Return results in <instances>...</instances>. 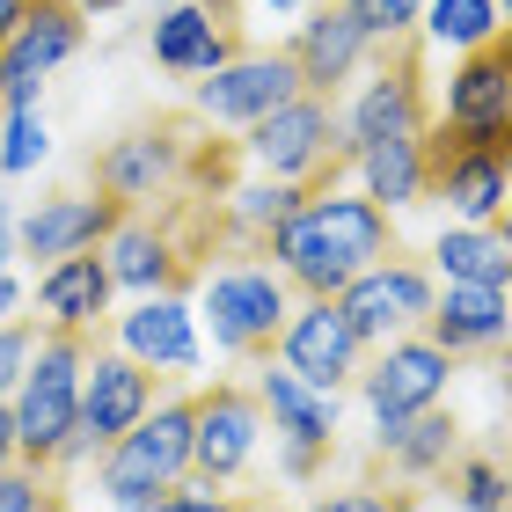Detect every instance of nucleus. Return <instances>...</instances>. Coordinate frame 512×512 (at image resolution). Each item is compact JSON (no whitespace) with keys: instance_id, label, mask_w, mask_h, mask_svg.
Segmentation results:
<instances>
[{"instance_id":"nucleus-1","label":"nucleus","mask_w":512,"mask_h":512,"mask_svg":"<svg viewBox=\"0 0 512 512\" xmlns=\"http://www.w3.org/2000/svg\"><path fill=\"white\" fill-rule=\"evenodd\" d=\"M395 249H403V242H395V220L381 213L374 198H344V191L308 198L264 242L271 271L286 278L300 300H337L359 271H374L381 256H395Z\"/></svg>"},{"instance_id":"nucleus-2","label":"nucleus","mask_w":512,"mask_h":512,"mask_svg":"<svg viewBox=\"0 0 512 512\" xmlns=\"http://www.w3.org/2000/svg\"><path fill=\"white\" fill-rule=\"evenodd\" d=\"M88 352H96V337H88V330H44L30 366H22L8 410H15V454L30 461V469H59L66 439H74V425H81Z\"/></svg>"},{"instance_id":"nucleus-3","label":"nucleus","mask_w":512,"mask_h":512,"mask_svg":"<svg viewBox=\"0 0 512 512\" xmlns=\"http://www.w3.org/2000/svg\"><path fill=\"white\" fill-rule=\"evenodd\" d=\"M242 154L264 176L300 183L308 198H330L344 183V169H359V154L344 147V110L322 103V96H293V103H278L271 118H256L242 132Z\"/></svg>"},{"instance_id":"nucleus-4","label":"nucleus","mask_w":512,"mask_h":512,"mask_svg":"<svg viewBox=\"0 0 512 512\" xmlns=\"http://www.w3.org/2000/svg\"><path fill=\"white\" fill-rule=\"evenodd\" d=\"M213 132L220 125H205L198 110H161L154 125H132L125 139H110L96 154V191L118 198L125 213H139V205H154L169 191H191V169Z\"/></svg>"},{"instance_id":"nucleus-5","label":"nucleus","mask_w":512,"mask_h":512,"mask_svg":"<svg viewBox=\"0 0 512 512\" xmlns=\"http://www.w3.org/2000/svg\"><path fill=\"white\" fill-rule=\"evenodd\" d=\"M191 425H198V395H161V403L139 417V425L103 454V498L125 512H147L161 491H176L191 476Z\"/></svg>"},{"instance_id":"nucleus-6","label":"nucleus","mask_w":512,"mask_h":512,"mask_svg":"<svg viewBox=\"0 0 512 512\" xmlns=\"http://www.w3.org/2000/svg\"><path fill=\"white\" fill-rule=\"evenodd\" d=\"M198 293H205L213 344H220L227 359L264 366V359L278 352V337H286V315H293V286L264 264V256H235V264L205 271Z\"/></svg>"},{"instance_id":"nucleus-7","label":"nucleus","mask_w":512,"mask_h":512,"mask_svg":"<svg viewBox=\"0 0 512 512\" xmlns=\"http://www.w3.org/2000/svg\"><path fill=\"white\" fill-rule=\"evenodd\" d=\"M381 66L374 81L359 88V103L344 110V147L366 154L381 139H403V132H425L432 125V88H425V37H395L374 44Z\"/></svg>"},{"instance_id":"nucleus-8","label":"nucleus","mask_w":512,"mask_h":512,"mask_svg":"<svg viewBox=\"0 0 512 512\" xmlns=\"http://www.w3.org/2000/svg\"><path fill=\"white\" fill-rule=\"evenodd\" d=\"M161 381L169 374H147L139 359L125 352H88V374H81V425L74 439H66V454H59V469H74V461L88 454H110L118 439L161 403Z\"/></svg>"},{"instance_id":"nucleus-9","label":"nucleus","mask_w":512,"mask_h":512,"mask_svg":"<svg viewBox=\"0 0 512 512\" xmlns=\"http://www.w3.org/2000/svg\"><path fill=\"white\" fill-rule=\"evenodd\" d=\"M439 125L454 139H469V147H491L512 161V22L476 44V52H461L454 81H447V110H432Z\"/></svg>"},{"instance_id":"nucleus-10","label":"nucleus","mask_w":512,"mask_h":512,"mask_svg":"<svg viewBox=\"0 0 512 512\" xmlns=\"http://www.w3.org/2000/svg\"><path fill=\"white\" fill-rule=\"evenodd\" d=\"M147 52L161 74H183V81H205L220 66H235L249 52V22H242V0H169L154 15V37Z\"/></svg>"},{"instance_id":"nucleus-11","label":"nucleus","mask_w":512,"mask_h":512,"mask_svg":"<svg viewBox=\"0 0 512 512\" xmlns=\"http://www.w3.org/2000/svg\"><path fill=\"white\" fill-rule=\"evenodd\" d=\"M256 403H264L271 417V432L286 439V454H278V469H286L293 483H308L330 469V454H337V395H322L293 374V366H256Z\"/></svg>"},{"instance_id":"nucleus-12","label":"nucleus","mask_w":512,"mask_h":512,"mask_svg":"<svg viewBox=\"0 0 512 512\" xmlns=\"http://www.w3.org/2000/svg\"><path fill=\"white\" fill-rule=\"evenodd\" d=\"M432 300H439L432 264H417L410 249H395V256H381L374 271H359L352 286L337 293V308H344V322L359 330V344H388V337L425 330Z\"/></svg>"},{"instance_id":"nucleus-13","label":"nucleus","mask_w":512,"mask_h":512,"mask_svg":"<svg viewBox=\"0 0 512 512\" xmlns=\"http://www.w3.org/2000/svg\"><path fill=\"white\" fill-rule=\"evenodd\" d=\"M447 381H454V359L417 330L374 344V359L359 366V395H366V410H374V425H403V417L432 410L439 395H447Z\"/></svg>"},{"instance_id":"nucleus-14","label":"nucleus","mask_w":512,"mask_h":512,"mask_svg":"<svg viewBox=\"0 0 512 512\" xmlns=\"http://www.w3.org/2000/svg\"><path fill=\"white\" fill-rule=\"evenodd\" d=\"M256 439H264V403L242 381H213L198 388V425H191V476L227 491L242 483V469L256 461Z\"/></svg>"},{"instance_id":"nucleus-15","label":"nucleus","mask_w":512,"mask_h":512,"mask_svg":"<svg viewBox=\"0 0 512 512\" xmlns=\"http://www.w3.org/2000/svg\"><path fill=\"white\" fill-rule=\"evenodd\" d=\"M81 37H88V15H74L66 0H37V8L15 22V37L0 44V110L37 103V88L81 52Z\"/></svg>"},{"instance_id":"nucleus-16","label":"nucleus","mask_w":512,"mask_h":512,"mask_svg":"<svg viewBox=\"0 0 512 512\" xmlns=\"http://www.w3.org/2000/svg\"><path fill=\"white\" fill-rule=\"evenodd\" d=\"M278 366H293V374L308 381V388L337 395V388H352V381H359L366 344H359L352 322H344L337 300H300V308L286 315V337H278Z\"/></svg>"},{"instance_id":"nucleus-17","label":"nucleus","mask_w":512,"mask_h":512,"mask_svg":"<svg viewBox=\"0 0 512 512\" xmlns=\"http://www.w3.org/2000/svg\"><path fill=\"white\" fill-rule=\"evenodd\" d=\"M293 96H300V74H293L286 52H242L235 66H220V74H205L191 88V110L205 125H242L249 132L256 118H271Z\"/></svg>"},{"instance_id":"nucleus-18","label":"nucleus","mask_w":512,"mask_h":512,"mask_svg":"<svg viewBox=\"0 0 512 512\" xmlns=\"http://www.w3.org/2000/svg\"><path fill=\"white\" fill-rule=\"evenodd\" d=\"M103 330L118 337V352L139 359L147 374L183 381L198 366V322H191V308H183V293H147V300H132L125 315H110Z\"/></svg>"},{"instance_id":"nucleus-19","label":"nucleus","mask_w":512,"mask_h":512,"mask_svg":"<svg viewBox=\"0 0 512 512\" xmlns=\"http://www.w3.org/2000/svg\"><path fill=\"white\" fill-rule=\"evenodd\" d=\"M417 337H432L447 359H498L512 337V286H447Z\"/></svg>"},{"instance_id":"nucleus-20","label":"nucleus","mask_w":512,"mask_h":512,"mask_svg":"<svg viewBox=\"0 0 512 512\" xmlns=\"http://www.w3.org/2000/svg\"><path fill=\"white\" fill-rule=\"evenodd\" d=\"M366 52H374V37H366L337 0H330V8H315L308 22H300V37L286 44V59L300 74V96H322V103L344 96V81L366 66Z\"/></svg>"},{"instance_id":"nucleus-21","label":"nucleus","mask_w":512,"mask_h":512,"mask_svg":"<svg viewBox=\"0 0 512 512\" xmlns=\"http://www.w3.org/2000/svg\"><path fill=\"white\" fill-rule=\"evenodd\" d=\"M118 220H125V205H118V198H103V191H96V198L66 191V198H44L37 213H22V220H15V249H22V256H44V264H59V256L103 249Z\"/></svg>"},{"instance_id":"nucleus-22","label":"nucleus","mask_w":512,"mask_h":512,"mask_svg":"<svg viewBox=\"0 0 512 512\" xmlns=\"http://www.w3.org/2000/svg\"><path fill=\"white\" fill-rule=\"evenodd\" d=\"M110 293H118V286H110V271H103V249H81V256L44 264V278H37L44 330H88V337H103Z\"/></svg>"},{"instance_id":"nucleus-23","label":"nucleus","mask_w":512,"mask_h":512,"mask_svg":"<svg viewBox=\"0 0 512 512\" xmlns=\"http://www.w3.org/2000/svg\"><path fill=\"white\" fill-rule=\"evenodd\" d=\"M454 454H461V425L439 403L374 432V461H388V483H432V476L454 469Z\"/></svg>"},{"instance_id":"nucleus-24","label":"nucleus","mask_w":512,"mask_h":512,"mask_svg":"<svg viewBox=\"0 0 512 512\" xmlns=\"http://www.w3.org/2000/svg\"><path fill=\"white\" fill-rule=\"evenodd\" d=\"M359 176H366V198H374L381 213L425 205V132H403V139L366 147V154H359Z\"/></svg>"},{"instance_id":"nucleus-25","label":"nucleus","mask_w":512,"mask_h":512,"mask_svg":"<svg viewBox=\"0 0 512 512\" xmlns=\"http://www.w3.org/2000/svg\"><path fill=\"white\" fill-rule=\"evenodd\" d=\"M432 264L447 271V286H512V256L491 227H439Z\"/></svg>"},{"instance_id":"nucleus-26","label":"nucleus","mask_w":512,"mask_h":512,"mask_svg":"<svg viewBox=\"0 0 512 512\" xmlns=\"http://www.w3.org/2000/svg\"><path fill=\"white\" fill-rule=\"evenodd\" d=\"M505 30L498 0H425V22H417V37H439L454 44V52H476V44H491Z\"/></svg>"},{"instance_id":"nucleus-27","label":"nucleus","mask_w":512,"mask_h":512,"mask_svg":"<svg viewBox=\"0 0 512 512\" xmlns=\"http://www.w3.org/2000/svg\"><path fill=\"white\" fill-rule=\"evenodd\" d=\"M447 491H454L461 512H512V469L491 454H454Z\"/></svg>"},{"instance_id":"nucleus-28","label":"nucleus","mask_w":512,"mask_h":512,"mask_svg":"<svg viewBox=\"0 0 512 512\" xmlns=\"http://www.w3.org/2000/svg\"><path fill=\"white\" fill-rule=\"evenodd\" d=\"M44 154H52L44 110H37V103H22V110H0V176H30Z\"/></svg>"},{"instance_id":"nucleus-29","label":"nucleus","mask_w":512,"mask_h":512,"mask_svg":"<svg viewBox=\"0 0 512 512\" xmlns=\"http://www.w3.org/2000/svg\"><path fill=\"white\" fill-rule=\"evenodd\" d=\"M344 15L359 22L374 44H395V37H417V22H425V0H337Z\"/></svg>"},{"instance_id":"nucleus-30","label":"nucleus","mask_w":512,"mask_h":512,"mask_svg":"<svg viewBox=\"0 0 512 512\" xmlns=\"http://www.w3.org/2000/svg\"><path fill=\"white\" fill-rule=\"evenodd\" d=\"M52 498H59L52 469H30V461H8V469H0V512H44Z\"/></svg>"},{"instance_id":"nucleus-31","label":"nucleus","mask_w":512,"mask_h":512,"mask_svg":"<svg viewBox=\"0 0 512 512\" xmlns=\"http://www.w3.org/2000/svg\"><path fill=\"white\" fill-rule=\"evenodd\" d=\"M147 512H264L256 498H235V491H213V483H198V476H183L176 491H161Z\"/></svg>"},{"instance_id":"nucleus-32","label":"nucleus","mask_w":512,"mask_h":512,"mask_svg":"<svg viewBox=\"0 0 512 512\" xmlns=\"http://www.w3.org/2000/svg\"><path fill=\"white\" fill-rule=\"evenodd\" d=\"M308 512H417V491L410 483H359V491H330Z\"/></svg>"},{"instance_id":"nucleus-33","label":"nucleus","mask_w":512,"mask_h":512,"mask_svg":"<svg viewBox=\"0 0 512 512\" xmlns=\"http://www.w3.org/2000/svg\"><path fill=\"white\" fill-rule=\"evenodd\" d=\"M30 352H37V322H0V403L15 395V381H22V366H30Z\"/></svg>"},{"instance_id":"nucleus-34","label":"nucleus","mask_w":512,"mask_h":512,"mask_svg":"<svg viewBox=\"0 0 512 512\" xmlns=\"http://www.w3.org/2000/svg\"><path fill=\"white\" fill-rule=\"evenodd\" d=\"M15 256H22V249H15V205H8V198H0V271H8V264H15Z\"/></svg>"},{"instance_id":"nucleus-35","label":"nucleus","mask_w":512,"mask_h":512,"mask_svg":"<svg viewBox=\"0 0 512 512\" xmlns=\"http://www.w3.org/2000/svg\"><path fill=\"white\" fill-rule=\"evenodd\" d=\"M8 461H22V454H15V410L0 403V469H8Z\"/></svg>"},{"instance_id":"nucleus-36","label":"nucleus","mask_w":512,"mask_h":512,"mask_svg":"<svg viewBox=\"0 0 512 512\" xmlns=\"http://www.w3.org/2000/svg\"><path fill=\"white\" fill-rule=\"evenodd\" d=\"M15 308H22V278H15V271H0V322H8Z\"/></svg>"},{"instance_id":"nucleus-37","label":"nucleus","mask_w":512,"mask_h":512,"mask_svg":"<svg viewBox=\"0 0 512 512\" xmlns=\"http://www.w3.org/2000/svg\"><path fill=\"white\" fill-rule=\"evenodd\" d=\"M74 15H110V8H125V0H66Z\"/></svg>"},{"instance_id":"nucleus-38","label":"nucleus","mask_w":512,"mask_h":512,"mask_svg":"<svg viewBox=\"0 0 512 512\" xmlns=\"http://www.w3.org/2000/svg\"><path fill=\"white\" fill-rule=\"evenodd\" d=\"M491 235H498V242H505V256H512V205L498 213V227H491Z\"/></svg>"},{"instance_id":"nucleus-39","label":"nucleus","mask_w":512,"mask_h":512,"mask_svg":"<svg viewBox=\"0 0 512 512\" xmlns=\"http://www.w3.org/2000/svg\"><path fill=\"white\" fill-rule=\"evenodd\" d=\"M498 366H505V374H512V337H505V352H498Z\"/></svg>"},{"instance_id":"nucleus-40","label":"nucleus","mask_w":512,"mask_h":512,"mask_svg":"<svg viewBox=\"0 0 512 512\" xmlns=\"http://www.w3.org/2000/svg\"><path fill=\"white\" fill-rule=\"evenodd\" d=\"M44 512H74V505H66V498H52V505H44Z\"/></svg>"},{"instance_id":"nucleus-41","label":"nucleus","mask_w":512,"mask_h":512,"mask_svg":"<svg viewBox=\"0 0 512 512\" xmlns=\"http://www.w3.org/2000/svg\"><path fill=\"white\" fill-rule=\"evenodd\" d=\"M498 15H505V22H512V0H498Z\"/></svg>"},{"instance_id":"nucleus-42","label":"nucleus","mask_w":512,"mask_h":512,"mask_svg":"<svg viewBox=\"0 0 512 512\" xmlns=\"http://www.w3.org/2000/svg\"><path fill=\"white\" fill-rule=\"evenodd\" d=\"M271 8H300V0H271Z\"/></svg>"},{"instance_id":"nucleus-43","label":"nucleus","mask_w":512,"mask_h":512,"mask_svg":"<svg viewBox=\"0 0 512 512\" xmlns=\"http://www.w3.org/2000/svg\"><path fill=\"white\" fill-rule=\"evenodd\" d=\"M30 8H37V0H30Z\"/></svg>"}]
</instances>
